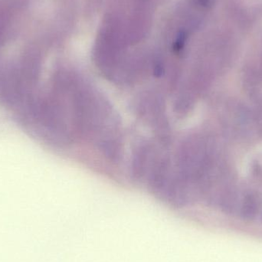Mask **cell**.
Here are the masks:
<instances>
[{
	"mask_svg": "<svg viewBox=\"0 0 262 262\" xmlns=\"http://www.w3.org/2000/svg\"><path fill=\"white\" fill-rule=\"evenodd\" d=\"M186 35L184 31H180L177 34L175 41H173V44H172V51H173L174 53L178 55V54L183 52L185 45H186Z\"/></svg>",
	"mask_w": 262,
	"mask_h": 262,
	"instance_id": "6da1fadb",
	"label": "cell"
},
{
	"mask_svg": "<svg viewBox=\"0 0 262 262\" xmlns=\"http://www.w3.org/2000/svg\"><path fill=\"white\" fill-rule=\"evenodd\" d=\"M209 0H200V3L202 5H206L208 3H209Z\"/></svg>",
	"mask_w": 262,
	"mask_h": 262,
	"instance_id": "7a4b0ae2",
	"label": "cell"
}]
</instances>
